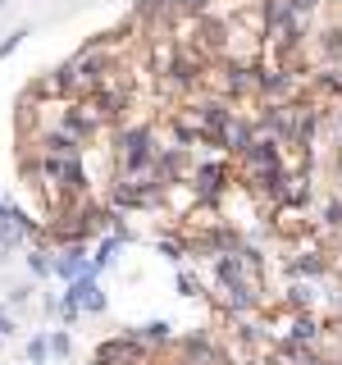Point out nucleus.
Wrapping results in <instances>:
<instances>
[{"label":"nucleus","mask_w":342,"mask_h":365,"mask_svg":"<svg viewBox=\"0 0 342 365\" xmlns=\"http://www.w3.org/2000/svg\"><path fill=\"white\" fill-rule=\"evenodd\" d=\"M114 146H119V178H146L155 169V155H160V137L151 123H119V137H114Z\"/></svg>","instance_id":"obj_1"},{"label":"nucleus","mask_w":342,"mask_h":365,"mask_svg":"<svg viewBox=\"0 0 342 365\" xmlns=\"http://www.w3.org/2000/svg\"><path fill=\"white\" fill-rule=\"evenodd\" d=\"M228 187H233V165L228 160H201L187 174V192L197 197V205H219Z\"/></svg>","instance_id":"obj_2"},{"label":"nucleus","mask_w":342,"mask_h":365,"mask_svg":"<svg viewBox=\"0 0 342 365\" xmlns=\"http://www.w3.org/2000/svg\"><path fill=\"white\" fill-rule=\"evenodd\" d=\"M187 114L197 119V128H201L205 137H210V146H219V137L228 133V123L237 119V110L228 106L224 96H201V101H197V106H192Z\"/></svg>","instance_id":"obj_3"},{"label":"nucleus","mask_w":342,"mask_h":365,"mask_svg":"<svg viewBox=\"0 0 342 365\" xmlns=\"http://www.w3.org/2000/svg\"><path fill=\"white\" fill-rule=\"evenodd\" d=\"M237 160H242V169L251 178V174H260V169H269V165H283V142L269 137V133H256V142H251Z\"/></svg>","instance_id":"obj_4"},{"label":"nucleus","mask_w":342,"mask_h":365,"mask_svg":"<svg viewBox=\"0 0 342 365\" xmlns=\"http://www.w3.org/2000/svg\"><path fill=\"white\" fill-rule=\"evenodd\" d=\"M178 351H182V361H187V365H219V361H224L219 347L210 342V334H205V329H197V334H182V338H178Z\"/></svg>","instance_id":"obj_5"},{"label":"nucleus","mask_w":342,"mask_h":365,"mask_svg":"<svg viewBox=\"0 0 342 365\" xmlns=\"http://www.w3.org/2000/svg\"><path fill=\"white\" fill-rule=\"evenodd\" d=\"M37 155H73V160H83V142L68 137L64 128H41L37 133Z\"/></svg>","instance_id":"obj_6"},{"label":"nucleus","mask_w":342,"mask_h":365,"mask_svg":"<svg viewBox=\"0 0 342 365\" xmlns=\"http://www.w3.org/2000/svg\"><path fill=\"white\" fill-rule=\"evenodd\" d=\"M256 142V123L251 119H242V114H237L233 123H228V133L219 137V151H228V155H242L247 146Z\"/></svg>","instance_id":"obj_7"},{"label":"nucleus","mask_w":342,"mask_h":365,"mask_svg":"<svg viewBox=\"0 0 342 365\" xmlns=\"http://www.w3.org/2000/svg\"><path fill=\"white\" fill-rule=\"evenodd\" d=\"M133 334H137V342H142V347L151 351V356H155L160 347H169V342H174V334H169V324H165V319H151V324L133 329Z\"/></svg>","instance_id":"obj_8"},{"label":"nucleus","mask_w":342,"mask_h":365,"mask_svg":"<svg viewBox=\"0 0 342 365\" xmlns=\"http://www.w3.org/2000/svg\"><path fill=\"white\" fill-rule=\"evenodd\" d=\"M292 269H296V274H324V269H328V260L319 256V251H301V256L292 260Z\"/></svg>","instance_id":"obj_9"},{"label":"nucleus","mask_w":342,"mask_h":365,"mask_svg":"<svg viewBox=\"0 0 342 365\" xmlns=\"http://www.w3.org/2000/svg\"><path fill=\"white\" fill-rule=\"evenodd\" d=\"M160 256H169V260H182V256H187V242H178V237H160Z\"/></svg>","instance_id":"obj_10"},{"label":"nucleus","mask_w":342,"mask_h":365,"mask_svg":"<svg viewBox=\"0 0 342 365\" xmlns=\"http://www.w3.org/2000/svg\"><path fill=\"white\" fill-rule=\"evenodd\" d=\"M46 356H51V338H32L28 342V361L32 365H46Z\"/></svg>","instance_id":"obj_11"},{"label":"nucleus","mask_w":342,"mask_h":365,"mask_svg":"<svg viewBox=\"0 0 342 365\" xmlns=\"http://www.w3.org/2000/svg\"><path fill=\"white\" fill-rule=\"evenodd\" d=\"M324 224L328 228H342V197H328L324 201Z\"/></svg>","instance_id":"obj_12"},{"label":"nucleus","mask_w":342,"mask_h":365,"mask_svg":"<svg viewBox=\"0 0 342 365\" xmlns=\"http://www.w3.org/2000/svg\"><path fill=\"white\" fill-rule=\"evenodd\" d=\"M315 9H319V0H288V14L292 19H311Z\"/></svg>","instance_id":"obj_13"},{"label":"nucleus","mask_w":342,"mask_h":365,"mask_svg":"<svg viewBox=\"0 0 342 365\" xmlns=\"http://www.w3.org/2000/svg\"><path fill=\"white\" fill-rule=\"evenodd\" d=\"M51 351H55V356H68V351H73V342H68L64 329H55V334H51Z\"/></svg>","instance_id":"obj_14"},{"label":"nucleus","mask_w":342,"mask_h":365,"mask_svg":"<svg viewBox=\"0 0 342 365\" xmlns=\"http://www.w3.org/2000/svg\"><path fill=\"white\" fill-rule=\"evenodd\" d=\"M28 269L37 274V279H46V274H51V260H46L41 251H28Z\"/></svg>","instance_id":"obj_15"},{"label":"nucleus","mask_w":342,"mask_h":365,"mask_svg":"<svg viewBox=\"0 0 342 365\" xmlns=\"http://www.w3.org/2000/svg\"><path fill=\"white\" fill-rule=\"evenodd\" d=\"M178 292H182V297H197V292H201V283L192 279L187 269H182V274H178Z\"/></svg>","instance_id":"obj_16"},{"label":"nucleus","mask_w":342,"mask_h":365,"mask_svg":"<svg viewBox=\"0 0 342 365\" xmlns=\"http://www.w3.org/2000/svg\"><path fill=\"white\" fill-rule=\"evenodd\" d=\"M19 41H23V32H14V37H5V41H0V60H5V55H14V51H19Z\"/></svg>","instance_id":"obj_17"},{"label":"nucleus","mask_w":342,"mask_h":365,"mask_svg":"<svg viewBox=\"0 0 342 365\" xmlns=\"http://www.w3.org/2000/svg\"><path fill=\"white\" fill-rule=\"evenodd\" d=\"M9 334H14V324H9V315L0 311V338H9Z\"/></svg>","instance_id":"obj_18"},{"label":"nucleus","mask_w":342,"mask_h":365,"mask_svg":"<svg viewBox=\"0 0 342 365\" xmlns=\"http://www.w3.org/2000/svg\"><path fill=\"white\" fill-rule=\"evenodd\" d=\"M333 137H338V146H342V110L333 114Z\"/></svg>","instance_id":"obj_19"},{"label":"nucleus","mask_w":342,"mask_h":365,"mask_svg":"<svg viewBox=\"0 0 342 365\" xmlns=\"http://www.w3.org/2000/svg\"><path fill=\"white\" fill-rule=\"evenodd\" d=\"M338 187H342V155H338Z\"/></svg>","instance_id":"obj_20"}]
</instances>
